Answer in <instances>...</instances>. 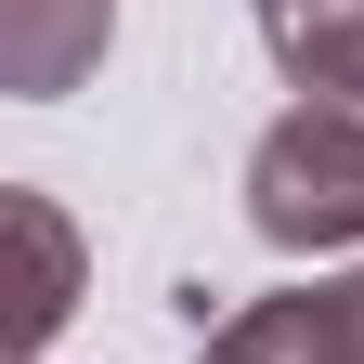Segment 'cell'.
<instances>
[{
    "instance_id": "1",
    "label": "cell",
    "mask_w": 364,
    "mask_h": 364,
    "mask_svg": "<svg viewBox=\"0 0 364 364\" xmlns=\"http://www.w3.org/2000/svg\"><path fill=\"white\" fill-rule=\"evenodd\" d=\"M247 221L273 247H364V117L351 105H287L247 144Z\"/></svg>"
},
{
    "instance_id": "2",
    "label": "cell",
    "mask_w": 364,
    "mask_h": 364,
    "mask_svg": "<svg viewBox=\"0 0 364 364\" xmlns=\"http://www.w3.org/2000/svg\"><path fill=\"white\" fill-rule=\"evenodd\" d=\"M117 0H0V91L14 105H65V91L105 65Z\"/></svg>"
},
{
    "instance_id": "3",
    "label": "cell",
    "mask_w": 364,
    "mask_h": 364,
    "mask_svg": "<svg viewBox=\"0 0 364 364\" xmlns=\"http://www.w3.org/2000/svg\"><path fill=\"white\" fill-rule=\"evenodd\" d=\"M0 235H14V260H26V287H14V338L39 351L78 312V235H65V208L39 196V182H14V196H0Z\"/></svg>"
},
{
    "instance_id": "4",
    "label": "cell",
    "mask_w": 364,
    "mask_h": 364,
    "mask_svg": "<svg viewBox=\"0 0 364 364\" xmlns=\"http://www.w3.org/2000/svg\"><path fill=\"white\" fill-rule=\"evenodd\" d=\"M273 65H287L312 105H351L364 117V0H287V14H260Z\"/></svg>"
},
{
    "instance_id": "5",
    "label": "cell",
    "mask_w": 364,
    "mask_h": 364,
    "mask_svg": "<svg viewBox=\"0 0 364 364\" xmlns=\"http://www.w3.org/2000/svg\"><path fill=\"white\" fill-rule=\"evenodd\" d=\"M196 364H338V338H326V299H312V287H287V299L221 312Z\"/></svg>"
},
{
    "instance_id": "6",
    "label": "cell",
    "mask_w": 364,
    "mask_h": 364,
    "mask_svg": "<svg viewBox=\"0 0 364 364\" xmlns=\"http://www.w3.org/2000/svg\"><path fill=\"white\" fill-rule=\"evenodd\" d=\"M326 299V338H338V364H364V273H338V287H312Z\"/></svg>"
},
{
    "instance_id": "7",
    "label": "cell",
    "mask_w": 364,
    "mask_h": 364,
    "mask_svg": "<svg viewBox=\"0 0 364 364\" xmlns=\"http://www.w3.org/2000/svg\"><path fill=\"white\" fill-rule=\"evenodd\" d=\"M260 14H287V0H260Z\"/></svg>"
}]
</instances>
